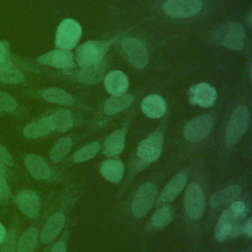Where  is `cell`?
Listing matches in <instances>:
<instances>
[{
	"mask_svg": "<svg viewBox=\"0 0 252 252\" xmlns=\"http://www.w3.org/2000/svg\"><path fill=\"white\" fill-rule=\"evenodd\" d=\"M110 44L109 40H89L81 44L76 51L79 66L84 68L102 61Z\"/></svg>",
	"mask_w": 252,
	"mask_h": 252,
	"instance_id": "cell-1",
	"label": "cell"
},
{
	"mask_svg": "<svg viewBox=\"0 0 252 252\" xmlns=\"http://www.w3.org/2000/svg\"><path fill=\"white\" fill-rule=\"evenodd\" d=\"M82 35V28L73 19L63 20L56 31L55 45L59 49L69 50L74 48Z\"/></svg>",
	"mask_w": 252,
	"mask_h": 252,
	"instance_id": "cell-2",
	"label": "cell"
},
{
	"mask_svg": "<svg viewBox=\"0 0 252 252\" xmlns=\"http://www.w3.org/2000/svg\"><path fill=\"white\" fill-rule=\"evenodd\" d=\"M249 123V110L245 105H239L231 114L225 129L227 146H233L245 133Z\"/></svg>",
	"mask_w": 252,
	"mask_h": 252,
	"instance_id": "cell-3",
	"label": "cell"
},
{
	"mask_svg": "<svg viewBox=\"0 0 252 252\" xmlns=\"http://www.w3.org/2000/svg\"><path fill=\"white\" fill-rule=\"evenodd\" d=\"M157 197V187L155 184L151 182L144 183L136 192L132 205L131 210L135 217L141 218L144 217L152 208L155 199Z\"/></svg>",
	"mask_w": 252,
	"mask_h": 252,
	"instance_id": "cell-4",
	"label": "cell"
},
{
	"mask_svg": "<svg viewBox=\"0 0 252 252\" xmlns=\"http://www.w3.org/2000/svg\"><path fill=\"white\" fill-rule=\"evenodd\" d=\"M201 9V0H166L163 4L164 12L172 18L193 17Z\"/></svg>",
	"mask_w": 252,
	"mask_h": 252,
	"instance_id": "cell-5",
	"label": "cell"
},
{
	"mask_svg": "<svg viewBox=\"0 0 252 252\" xmlns=\"http://www.w3.org/2000/svg\"><path fill=\"white\" fill-rule=\"evenodd\" d=\"M163 145V136L160 132H155L143 140L137 149V156L143 161L149 163L157 160L160 156Z\"/></svg>",
	"mask_w": 252,
	"mask_h": 252,
	"instance_id": "cell-6",
	"label": "cell"
},
{
	"mask_svg": "<svg viewBox=\"0 0 252 252\" xmlns=\"http://www.w3.org/2000/svg\"><path fill=\"white\" fill-rule=\"evenodd\" d=\"M204 192L197 183H191L186 189L184 196V209L188 217L197 220L204 210Z\"/></svg>",
	"mask_w": 252,
	"mask_h": 252,
	"instance_id": "cell-7",
	"label": "cell"
},
{
	"mask_svg": "<svg viewBox=\"0 0 252 252\" xmlns=\"http://www.w3.org/2000/svg\"><path fill=\"white\" fill-rule=\"evenodd\" d=\"M122 47L128 61L136 68H144L149 60L148 50L145 44L137 38L126 37L122 40Z\"/></svg>",
	"mask_w": 252,
	"mask_h": 252,
	"instance_id": "cell-8",
	"label": "cell"
},
{
	"mask_svg": "<svg viewBox=\"0 0 252 252\" xmlns=\"http://www.w3.org/2000/svg\"><path fill=\"white\" fill-rule=\"evenodd\" d=\"M213 128V118L208 115H200L189 121L184 127V137L189 142L203 140Z\"/></svg>",
	"mask_w": 252,
	"mask_h": 252,
	"instance_id": "cell-9",
	"label": "cell"
},
{
	"mask_svg": "<svg viewBox=\"0 0 252 252\" xmlns=\"http://www.w3.org/2000/svg\"><path fill=\"white\" fill-rule=\"evenodd\" d=\"M245 39L244 29L240 24L231 23L222 28L220 41L227 48L239 50L243 47Z\"/></svg>",
	"mask_w": 252,
	"mask_h": 252,
	"instance_id": "cell-10",
	"label": "cell"
},
{
	"mask_svg": "<svg viewBox=\"0 0 252 252\" xmlns=\"http://www.w3.org/2000/svg\"><path fill=\"white\" fill-rule=\"evenodd\" d=\"M36 61L40 64L60 69H69L75 66L73 54L64 49H55L44 53L37 57Z\"/></svg>",
	"mask_w": 252,
	"mask_h": 252,
	"instance_id": "cell-11",
	"label": "cell"
},
{
	"mask_svg": "<svg viewBox=\"0 0 252 252\" xmlns=\"http://www.w3.org/2000/svg\"><path fill=\"white\" fill-rule=\"evenodd\" d=\"M217 98L216 90L207 83H200L193 86L189 91V100L201 107L212 106Z\"/></svg>",
	"mask_w": 252,
	"mask_h": 252,
	"instance_id": "cell-12",
	"label": "cell"
},
{
	"mask_svg": "<svg viewBox=\"0 0 252 252\" xmlns=\"http://www.w3.org/2000/svg\"><path fill=\"white\" fill-rule=\"evenodd\" d=\"M235 219L236 217H234V215L231 213L229 209L225 210L221 214L215 228V236L218 241H223L229 235H238L240 227L236 223Z\"/></svg>",
	"mask_w": 252,
	"mask_h": 252,
	"instance_id": "cell-13",
	"label": "cell"
},
{
	"mask_svg": "<svg viewBox=\"0 0 252 252\" xmlns=\"http://www.w3.org/2000/svg\"><path fill=\"white\" fill-rule=\"evenodd\" d=\"M18 208L28 217L36 218L40 210V201L37 194L32 190H22L16 196Z\"/></svg>",
	"mask_w": 252,
	"mask_h": 252,
	"instance_id": "cell-14",
	"label": "cell"
},
{
	"mask_svg": "<svg viewBox=\"0 0 252 252\" xmlns=\"http://www.w3.org/2000/svg\"><path fill=\"white\" fill-rule=\"evenodd\" d=\"M186 182H187V178L185 174L183 173L175 174L160 192L157 202L158 205H162V204L173 201L180 194L182 189L185 187Z\"/></svg>",
	"mask_w": 252,
	"mask_h": 252,
	"instance_id": "cell-15",
	"label": "cell"
},
{
	"mask_svg": "<svg viewBox=\"0 0 252 252\" xmlns=\"http://www.w3.org/2000/svg\"><path fill=\"white\" fill-rule=\"evenodd\" d=\"M65 223V216L62 213H56L50 216L45 221L41 233L40 241L43 244L49 243L52 241L61 231Z\"/></svg>",
	"mask_w": 252,
	"mask_h": 252,
	"instance_id": "cell-16",
	"label": "cell"
},
{
	"mask_svg": "<svg viewBox=\"0 0 252 252\" xmlns=\"http://www.w3.org/2000/svg\"><path fill=\"white\" fill-rule=\"evenodd\" d=\"M104 86L106 91L112 95L124 94L129 86L127 76L119 70L109 72L104 78Z\"/></svg>",
	"mask_w": 252,
	"mask_h": 252,
	"instance_id": "cell-17",
	"label": "cell"
},
{
	"mask_svg": "<svg viewBox=\"0 0 252 252\" xmlns=\"http://www.w3.org/2000/svg\"><path fill=\"white\" fill-rule=\"evenodd\" d=\"M26 166L31 175L36 179H47L50 176V169L46 161L37 155L30 154L25 158Z\"/></svg>",
	"mask_w": 252,
	"mask_h": 252,
	"instance_id": "cell-18",
	"label": "cell"
},
{
	"mask_svg": "<svg viewBox=\"0 0 252 252\" xmlns=\"http://www.w3.org/2000/svg\"><path fill=\"white\" fill-rule=\"evenodd\" d=\"M142 111L150 118H159L166 110L164 99L158 94H150L146 96L141 104Z\"/></svg>",
	"mask_w": 252,
	"mask_h": 252,
	"instance_id": "cell-19",
	"label": "cell"
},
{
	"mask_svg": "<svg viewBox=\"0 0 252 252\" xmlns=\"http://www.w3.org/2000/svg\"><path fill=\"white\" fill-rule=\"evenodd\" d=\"M101 175L111 183H118L121 181L124 173V165L117 159H106L100 166Z\"/></svg>",
	"mask_w": 252,
	"mask_h": 252,
	"instance_id": "cell-20",
	"label": "cell"
},
{
	"mask_svg": "<svg viewBox=\"0 0 252 252\" xmlns=\"http://www.w3.org/2000/svg\"><path fill=\"white\" fill-rule=\"evenodd\" d=\"M104 70L105 63L103 61H100L96 64L82 68L79 71L77 78L80 82L84 84H94L101 81L104 75Z\"/></svg>",
	"mask_w": 252,
	"mask_h": 252,
	"instance_id": "cell-21",
	"label": "cell"
},
{
	"mask_svg": "<svg viewBox=\"0 0 252 252\" xmlns=\"http://www.w3.org/2000/svg\"><path fill=\"white\" fill-rule=\"evenodd\" d=\"M52 131H53V128L50 123L49 117H44L37 121L29 123L28 125H26L23 130V133L27 138L36 139V138L48 135Z\"/></svg>",
	"mask_w": 252,
	"mask_h": 252,
	"instance_id": "cell-22",
	"label": "cell"
},
{
	"mask_svg": "<svg viewBox=\"0 0 252 252\" xmlns=\"http://www.w3.org/2000/svg\"><path fill=\"white\" fill-rule=\"evenodd\" d=\"M125 146V130L119 129L111 133L104 142V154L114 157L120 154Z\"/></svg>",
	"mask_w": 252,
	"mask_h": 252,
	"instance_id": "cell-23",
	"label": "cell"
},
{
	"mask_svg": "<svg viewBox=\"0 0 252 252\" xmlns=\"http://www.w3.org/2000/svg\"><path fill=\"white\" fill-rule=\"evenodd\" d=\"M240 193H241L240 186L237 184H232L213 194L210 200V204L212 208H216L223 204H228L234 201L240 195Z\"/></svg>",
	"mask_w": 252,
	"mask_h": 252,
	"instance_id": "cell-24",
	"label": "cell"
},
{
	"mask_svg": "<svg viewBox=\"0 0 252 252\" xmlns=\"http://www.w3.org/2000/svg\"><path fill=\"white\" fill-rule=\"evenodd\" d=\"M134 97L131 94L112 95L104 103V111L106 114H114L122 111L133 102Z\"/></svg>",
	"mask_w": 252,
	"mask_h": 252,
	"instance_id": "cell-25",
	"label": "cell"
},
{
	"mask_svg": "<svg viewBox=\"0 0 252 252\" xmlns=\"http://www.w3.org/2000/svg\"><path fill=\"white\" fill-rule=\"evenodd\" d=\"M41 96L49 102L58 104H73L75 101L69 93L59 88H47L41 92Z\"/></svg>",
	"mask_w": 252,
	"mask_h": 252,
	"instance_id": "cell-26",
	"label": "cell"
},
{
	"mask_svg": "<svg viewBox=\"0 0 252 252\" xmlns=\"http://www.w3.org/2000/svg\"><path fill=\"white\" fill-rule=\"evenodd\" d=\"M38 242V231L34 227L25 230L17 243V249L19 252H33Z\"/></svg>",
	"mask_w": 252,
	"mask_h": 252,
	"instance_id": "cell-27",
	"label": "cell"
},
{
	"mask_svg": "<svg viewBox=\"0 0 252 252\" xmlns=\"http://www.w3.org/2000/svg\"><path fill=\"white\" fill-rule=\"evenodd\" d=\"M50 123L53 130L59 132H66L73 126L72 114L69 110H59L49 116Z\"/></svg>",
	"mask_w": 252,
	"mask_h": 252,
	"instance_id": "cell-28",
	"label": "cell"
},
{
	"mask_svg": "<svg viewBox=\"0 0 252 252\" xmlns=\"http://www.w3.org/2000/svg\"><path fill=\"white\" fill-rule=\"evenodd\" d=\"M72 147V140L69 137L61 138L56 142L50 152V158L54 162H58L62 160L67 154L70 152Z\"/></svg>",
	"mask_w": 252,
	"mask_h": 252,
	"instance_id": "cell-29",
	"label": "cell"
},
{
	"mask_svg": "<svg viewBox=\"0 0 252 252\" xmlns=\"http://www.w3.org/2000/svg\"><path fill=\"white\" fill-rule=\"evenodd\" d=\"M173 217V209L170 206H163L157 210L151 219V224L154 227H162L166 225Z\"/></svg>",
	"mask_w": 252,
	"mask_h": 252,
	"instance_id": "cell-30",
	"label": "cell"
},
{
	"mask_svg": "<svg viewBox=\"0 0 252 252\" xmlns=\"http://www.w3.org/2000/svg\"><path fill=\"white\" fill-rule=\"evenodd\" d=\"M100 150V144L97 142H94L91 143L89 145H87L86 147L82 148L81 150H79L78 152L75 153L73 159L76 162H83L86 160H89L91 158H93Z\"/></svg>",
	"mask_w": 252,
	"mask_h": 252,
	"instance_id": "cell-31",
	"label": "cell"
},
{
	"mask_svg": "<svg viewBox=\"0 0 252 252\" xmlns=\"http://www.w3.org/2000/svg\"><path fill=\"white\" fill-rule=\"evenodd\" d=\"M25 75L17 70L11 68L0 70V82L3 84H19L24 82Z\"/></svg>",
	"mask_w": 252,
	"mask_h": 252,
	"instance_id": "cell-32",
	"label": "cell"
},
{
	"mask_svg": "<svg viewBox=\"0 0 252 252\" xmlns=\"http://www.w3.org/2000/svg\"><path fill=\"white\" fill-rule=\"evenodd\" d=\"M18 106L17 100L9 94L0 91V110L6 112H13Z\"/></svg>",
	"mask_w": 252,
	"mask_h": 252,
	"instance_id": "cell-33",
	"label": "cell"
},
{
	"mask_svg": "<svg viewBox=\"0 0 252 252\" xmlns=\"http://www.w3.org/2000/svg\"><path fill=\"white\" fill-rule=\"evenodd\" d=\"M2 244L3 246L0 252H15V231L14 230H10L7 233Z\"/></svg>",
	"mask_w": 252,
	"mask_h": 252,
	"instance_id": "cell-34",
	"label": "cell"
},
{
	"mask_svg": "<svg viewBox=\"0 0 252 252\" xmlns=\"http://www.w3.org/2000/svg\"><path fill=\"white\" fill-rule=\"evenodd\" d=\"M10 196V188L5 178V172L0 171V203L5 202Z\"/></svg>",
	"mask_w": 252,
	"mask_h": 252,
	"instance_id": "cell-35",
	"label": "cell"
},
{
	"mask_svg": "<svg viewBox=\"0 0 252 252\" xmlns=\"http://www.w3.org/2000/svg\"><path fill=\"white\" fill-rule=\"evenodd\" d=\"M0 160L6 165H13V158L12 155L8 152V150L0 144Z\"/></svg>",
	"mask_w": 252,
	"mask_h": 252,
	"instance_id": "cell-36",
	"label": "cell"
},
{
	"mask_svg": "<svg viewBox=\"0 0 252 252\" xmlns=\"http://www.w3.org/2000/svg\"><path fill=\"white\" fill-rule=\"evenodd\" d=\"M231 213L234 215L236 218H240L244 215L245 213V205L242 202H233L230 206Z\"/></svg>",
	"mask_w": 252,
	"mask_h": 252,
	"instance_id": "cell-37",
	"label": "cell"
},
{
	"mask_svg": "<svg viewBox=\"0 0 252 252\" xmlns=\"http://www.w3.org/2000/svg\"><path fill=\"white\" fill-rule=\"evenodd\" d=\"M10 54V47L6 40H0V61H7Z\"/></svg>",
	"mask_w": 252,
	"mask_h": 252,
	"instance_id": "cell-38",
	"label": "cell"
},
{
	"mask_svg": "<svg viewBox=\"0 0 252 252\" xmlns=\"http://www.w3.org/2000/svg\"><path fill=\"white\" fill-rule=\"evenodd\" d=\"M50 252H66V244L64 242H57Z\"/></svg>",
	"mask_w": 252,
	"mask_h": 252,
	"instance_id": "cell-39",
	"label": "cell"
},
{
	"mask_svg": "<svg viewBox=\"0 0 252 252\" xmlns=\"http://www.w3.org/2000/svg\"><path fill=\"white\" fill-rule=\"evenodd\" d=\"M244 232L247 234L248 237L252 236V220L249 219L244 225Z\"/></svg>",
	"mask_w": 252,
	"mask_h": 252,
	"instance_id": "cell-40",
	"label": "cell"
},
{
	"mask_svg": "<svg viewBox=\"0 0 252 252\" xmlns=\"http://www.w3.org/2000/svg\"><path fill=\"white\" fill-rule=\"evenodd\" d=\"M7 235V231H6V228L5 226L0 222V245L3 243L5 237Z\"/></svg>",
	"mask_w": 252,
	"mask_h": 252,
	"instance_id": "cell-41",
	"label": "cell"
},
{
	"mask_svg": "<svg viewBox=\"0 0 252 252\" xmlns=\"http://www.w3.org/2000/svg\"><path fill=\"white\" fill-rule=\"evenodd\" d=\"M11 67H12V63L9 60H7V61H0V70L11 68Z\"/></svg>",
	"mask_w": 252,
	"mask_h": 252,
	"instance_id": "cell-42",
	"label": "cell"
}]
</instances>
